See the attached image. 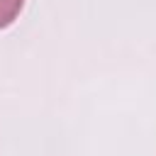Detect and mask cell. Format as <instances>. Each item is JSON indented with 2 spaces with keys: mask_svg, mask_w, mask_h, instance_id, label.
Here are the masks:
<instances>
[{
  "mask_svg": "<svg viewBox=\"0 0 156 156\" xmlns=\"http://www.w3.org/2000/svg\"><path fill=\"white\" fill-rule=\"evenodd\" d=\"M22 5L24 0H0V29L10 27L17 20V15L22 12Z\"/></svg>",
  "mask_w": 156,
  "mask_h": 156,
  "instance_id": "cell-1",
  "label": "cell"
}]
</instances>
